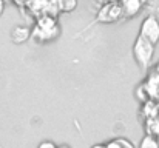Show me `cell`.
<instances>
[{
    "instance_id": "5",
    "label": "cell",
    "mask_w": 159,
    "mask_h": 148,
    "mask_svg": "<svg viewBox=\"0 0 159 148\" xmlns=\"http://www.w3.org/2000/svg\"><path fill=\"white\" fill-rule=\"evenodd\" d=\"M152 0H124L122 3V9H124V20H130L134 19L144 8H147L150 5Z\"/></svg>"
},
{
    "instance_id": "3",
    "label": "cell",
    "mask_w": 159,
    "mask_h": 148,
    "mask_svg": "<svg viewBox=\"0 0 159 148\" xmlns=\"http://www.w3.org/2000/svg\"><path fill=\"white\" fill-rule=\"evenodd\" d=\"M59 34H60V28L56 19L50 16L42 17L33 29V37L37 40V43H50L59 37Z\"/></svg>"
},
{
    "instance_id": "6",
    "label": "cell",
    "mask_w": 159,
    "mask_h": 148,
    "mask_svg": "<svg viewBox=\"0 0 159 148\" xmlns=\"http://www.w3.org/2000/svg\"><path fill=\"white\" fill-rule=\"evenodd\" d=\"M11 42L14 45H23L33 37V29L26 25H16L9 33Z\"/></svg>"
},
{
    "instance_id": "16",
    "label": "cell",
    "mask_w": 159,
    "mask_h": 148,
    "mask_svg": "<svg viewBox=\"0 0 159 148\" xmlns=\"http://www.w3.org/2000/svg\"><path fill=\"white\" fill-rule=\"evenodd\" d=\"M0 148H3V147H0Z\"/></svg>"
},
{
    "instance_id": "15",
    "label": "cell",
    "mask_w": 159,
    "mask_h": 148,
    "mask_svg": "<svg viewBox=\"0 0 159 148\" xmlns=\"http://www.w3.org/2000/svg\"><path fill=\"white\" fill-rule=\"evenodd\" d=\"M117 2H124V0H117Z\"/></svg>"
},
{
    "instance_id": "2",
    "label": "cell",
    "mask_w": 159,
    "mask_h": 148,
    "mask_svg": "<svg viewBox=\"0 0 159 148\" xmlns=\"http://www.w3.org/2000/svg\"><path fill=\"white\" fill-rule=\"evenodd\" d=\"M155 48H156V45L152 43L148 39L142 37L141 34H138V37L134 39L133 47H131V54H133V59H134V62H136V65L141 71L147 73L148 68L152 66Z\"/></svg>"
},
{
    "instance_id": "10",
    "label": "cell",
    "mask_w": 159,
    "mask_h": 148,
    "mask_svg": "<svg viewBox=\"0 0 159 148\" xmlns=\"http://www.w3.org/2000/svg\"><path fill=\"white\" fill-rule=\"evenodd\" d=\"M147 9L150 14H155L156 17H159V0H152L150 5L147 6Z\"/></svg>"
},
{
    "instance_id": "9",
    "label": "cell",
    "mask_w": 159,
    "mask_h": 148,
    "mask_svg": "<svg viewBox=\"0 0 159 148\" xmlns=\"http://www.w3.org/2000/svg\"><path fill=\"white\" fill-rule=\"evenodd\" d=\"M116 141L120 145V148H138V147H134V144L130 139H127V137H116Z\"/></svg>"
},
{
    "instance_id": "7",
    "label": "cell",
    "mask_w": 159,
    "mask_h": 148,
    "mask_svg": "<svg viewBox=\"0 0 159 148\" xmlns=\"http://www.w3.org/2000/svg\"><path fill=\"white\" fill-rule=\"evenodd\" d=\"M57 8L60 12L71 14L77 8V0H57Z\"/></svg>"
},
{
    "instance_id": "8",
    "label": "cell",
    "mask_w": 159,
    "mask_h": 148,
    "mask_svg": "<svg viewBox=\"0 0 159 148\" xmlns=\"http://www.w3.org/2000/svg\"><path fill=\"white\" fill-rule=\"evenodd\" d=\"M138 148H159V141L153 134H145V136L141 139Z\"/></svg>"
},
{
    "instance_id": "11",
    "label": "cell",
    "mask_w": 159,
    "mask_h": 148,
    "mask_svg": "<svg viewBox=\"0 0 159 148\" xmlns=\"http://www.w3.org/2000/svg\"><path fill=\"white\" fill-rule=\"evenodd\" d=\"M59 145L56 144V142H53V141H42L39 145H37V148H57Z\"/></svg>"
},
{
    "instance_id": "14",
    "label": "cell",
    "mask_w": 159,
    "mask_h": 148,
    "mask_svg": "<svg viewBox=\"0 0 159 148\" xmlns=\"http://www.w3.org/2000/svg\"><path fill=\"white\" fill-rule=\"evenodd\" d=\"M57 148H71V147H70L68 144H62V145H59Z\"/></svg>"
},
{
    "instance_id": "12",
    "label": "cell",
    "mask_w": 159,
    "mask_h": 148,
    "mask_svg": "<svg viewBox=\"0 0 159 148\" xmlns=\"http://www.w3.org/2000/svg\"><path fill=\"white\" fill-rule=\"evenodd\" d=\"M5 12V0H0V17L3 16Z\"/></svg>"
},
{
    "instance_id": "13",
    "label": "cell",
    "mask_w": 159,
    "mask_h": 148,
    "mask_svg": "<svg viewBox=\"0 0 159 148\" xmlns=\"http://www.w3.org/2000/svg\"><path fill=\"white\" fill-rule=\"evenodd\" d=\"M91 148H105V145H104V144H94Z\"/></svg>"
},
{
    "instance_id": "4",
    "label": "cell",
    "mask_w": 159,
    "mask_h": 148,
    "mask_svg": "<svg viewBox=\"0 0 159 148\" xmlns=\"http://www.w3.org/2000/svg\"><path fill=\"white\" fill-rule=\"evenodd\" d=\"M139 34L145 39H148L152 43L158 45L159 43V17L155 14H147L144 20L141 22L139 26Z\"/></svg>"
},
{
    "instance_id": "1",
    "label": "cell",
    "mask_w": 159,
    "mask_h": 148,
    "mask_svg": "<svg viewBox=\"0 0 159 148\" xmlns=\"http://www.w3.org/2000/svg\"><path fill=\"white\" fill-rule=\"evenodd\" d=\"M124 20V9H122V3L117 2V0H111V2H107L102 3L96 12V17L91 23H88V26H85L79 34L88 31L91 26H96V25H110V23H116V22H120Z\"/></svg>"
}]
</instances>
